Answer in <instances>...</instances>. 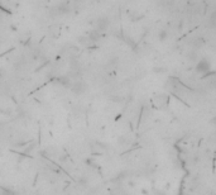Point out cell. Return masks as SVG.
<instances>
[{
  "mask_svg": "<svg viewBox=\"0 0 216 195\" xmlns=\"http://www.w3.org/2000/svg\"><path fill=\"white\" fill-rule=\"evenodd\" d=\"M210 67H211V65H210L209 61H207L206 58H202V60L199 61L197 65H196V71H197L199 74L206 75L209 71H210Z\"/></svg>",
  "mask_w": 216,
  "mask_h": 195,
  "instance_id": "obj_1",
  "label": "cell"
},
{
  "mask_svg": "<svg viewBox=\"0 0 216 195\" xmlns=\"http://www.w3.org/2000/svg\"><path fill=\"white\" fill-rule=\"evenodd\" d=\"M109 27V19L108 18H99V20L96 22V30L102 32Z\"/></svg>",
  "mask_w": 216,
  "mask_h": 195,
  "instance_id": "obj_2",
  "label": "cell"
},
{
  "mask_svg": "<svg viewBox=\"0 0 216 195\" xmlns=\"http://www.w3.org/2000/svg\"><path fill=\"white\" fill-rule=\"evenodd\" d=\"M158 37H159V41H166L168 38V32H167V29H161L159 30V33H158Z\"/></svg>",
  "mask_w": 216,
  "mask_h": 195,
  "instance_id": "obj_3",
  "label": "cell"
},
{
  "mask_svg": "<svg viewBox=\"0 0 216 195\" xmlns=\"http://www.w3.org/2000/svg\"><path fill=\"white\" fill-rule=\"evenodd\" d=\"M210 24L216 28V10H214V12L211 13V15H210Z\"/></svg>",
  "mask_w": 216,
  "mask_h": 195,
  "instance_id": "obj_4",
  "label": "cell"
}]
</instances>
